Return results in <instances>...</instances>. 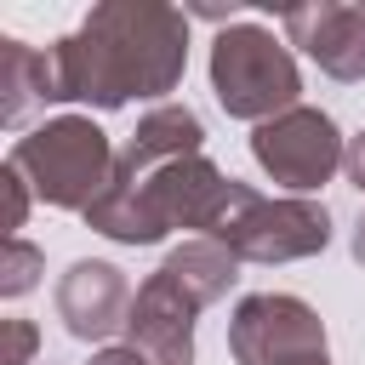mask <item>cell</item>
Instances as JSON below:
<instances>
[{
    "label": "cell",
    "instance_id": "obj_7",
    "mask_svg": "<svg viewBox=\"0 0 365 365\" xmlns=\"http://www.w3.org/2000/svg\"><path fill=\"white\" fill-rule=\"evenodd\" d=\"M228 354L240 365H297L325 354V319L291 291H257L228 319Z\"/></svg>",
    "mask_w": 365,
    "mask_h": 365
},
{
    "label": "cell",
    "instance_id": "obj_4",
    "mask_svg": "<svg viewBox=\"0 0 365 365\" xmlns=\"http://www.w3.org/2000/svg\"><path fill=\"white\" fill-rule=\"evenodd\" d=\"M211 91H217L222 114L262 125V120L297 108L302 74H297L291 46L274 40V29H262V23L245 17V23H228L211 40Z\"/></svg>",
    "mask_w": 365,
    "mask_h": 365
},
{
    "label": "cell",
    "instance_id": "obj_12",
    "mask_svg": "<svg viewBox=\"0 0 365 365\" xmlns=\"http://www.w3.org/2000/svg\"><path fill=\"white\" fill-rule=\"evenodd\" d=\"M51 103V63L17 34H0V120L23 125L34 108Z\"/></svg>",
    "mask_w": 365,
    "mask_h": 365
},
{
    "label": "cell",
    "instance_id": "obj_18",
    "mask_svg": "<svg viewBox=\"0 0 365 365\" xmlns=\"http://www.w3.org/2000/svg\"><path fill=\"white\" fill-rule=\"evenodd\" d=\"M348 251H354V262L365 268V211H359V222H354V234H348Z\"/></svg>",
    "mask_w": 365,
    "mask_h": 365
},
{
    "label": "cell",
    "instance_id": "obj_19",
    "mask_svg": "<svg viewBox=\"0 0 365 365\" xmlns=\"http://www.w3.org/2000/svg\"><path fill=\"white\" fill-rule=\"evenodd\" d=\"M297 365H331V359H325V354H319V359H297Z\"/></svg>",
    "mask_w": 365,
    "mask_h": 365
},
{
    "label": "cell",
    "instance_id": "obj_5",
    "mask_svg": "<svg viewBox=\"0 0 365 365\" xmlns=\"http://www.w3.org/2000/svg\"><path fill=\"white\" fill-rule=\"evenodd\" d=\"M205 240H222L240 262H302L331 245V211L302 194H257L240 182Z\"/></svg>",
    "mask_w": 365,
    "mask_h": 365
},
{
    "label": "cell",
    "instance_id": "obj_1",
    "mask_svg": "<svg viewBox=\"0 0 365 365\" xmlns=\"http://www.w3.org/2000/svg\"><path fill=\"white\" fill-rule=\"evenodd\" d=\"M234 177L205 160V125L188 103H154L114 154L108 188L91 200L86 228L114 245H160L171 228L211 234L234 200Z\"/></svg>",
    "mask_w": 365,
    "mask_h": 365
},
{
    "label": "cell",
    "instance_id": "obj_14",
    "mask_svg": "<svg viewBox=\"0 0 365 365\" xmlns=\"http://www.w3.org/2000/svg\"><path fill=\"white\" fill-rule=\"evenodd\" d=\"M0 194H6V217H0V222H6V240H17V228L29 222V194H34V188H29V177H23L11 160H6V171H0Z\"/></svg>",
    "mask_w": 365,
    "mask_h": 365
},
{
    "label": "cell",
    "instance_id": "obj_9",
    "mask_svg": "<svg viewBox=\"0 0 365 365\" xmlns=\"http://www.w3.org/2000/svg\"><path fill=\"white\" fill-rule=\"evenodd\" d=\"M131 297H137L131 279H125L114 262H103V257H80V262H68L63 279H57V291H51L57 319H63V331H68L74 342H103V336L125 331Z\"/></svg>",
    "mask_w": 365,
    "mask_h": 365
},
{
    "label": "cell",
    "instance_id": "obj_3",
    "mask_svg": "<svg viewBox=\"0 0 365 365\" xmlns=\"http://www.w3.org/2000/svg\"><path fill=\"white\" fill-rule=\"evenodd\" d=\"M114 143L91 114H57L11 143V165L29 177L34 200L57 211H91V200L114 177Z\"/></svg>",
    "mask_w": 365,
    "mask_h": 365
},
{
    "label": "cell",
    "instance_id": "obj_11",
    "mask_svg": "<svg viewBox=\"0 0 365 365\" xmlns=\"http://www.w3.org/2000/svg\"><path fill=\"white\" fill-rule=\"evenodd\" d=\"M160 274H165V279H177L200 308H211V302H222V297L234 291V279H240V257H234L222 240L194 234V240H182V245H171V251H165Z\"/></svg>",
    "mask_w": 365,
    "mask_h": 365
},
{
    "label": "cell",
    "instance_id": "obj_2",
    "mask_svg": "<svg viewBox=\"0 0 365 365\" xmlns=\"http://www.w3.org/2000/svg\"><path fill=\"white\" fill-rule=\"evenodd\" d=\"M51 103L125 108L131 97L177 91L188 68V11L160 0H103L86 23L46 46Z\"/></svg>",
    "mask_w": 365,
    "mask_h": 365
},
{
    "label": "cell",
    "instance_id": "obj_16",
    "mask_svg": "<svg viewBox=\"0 0 365 365\" xmlns=\"http://www.w3.org/2000/svg\"><path fill=\"white\" fill-rule=\"evenodd\" d=\"M342 171H348V182L365 194V131L348 137V148H342Z\"/></svg>",
    "mask_w": 365,
    "mask_h": 365
},
{
    "label": "cell",
    "instance_id": "obj_8",
    "mask_svg": "<svg viewBox=\"0 0 365 365\" xmlns=\"http://www.w3.org/2000/svg\"><path fill=\"white\" fill-rule=\"evenodd\" d=\"M194 319H200V302L154 268L131 297L125 348H137L148 365H194Z\"/></svg>",
    "mask_w": 365,
    "mask_h": 365
},
{
    "label": "cell",
    "instance_id": "obj_17",
    "mask_svg": "<svg viewBox=\"0 0 365 365\" xmlns=\"http://www.w3.org/2000/svg\"><path fill=\"white\" fill-rule=\"evenodd\" d=\"M86 365H148V359H143L137 348H125V342H120V348H97Z\"/></svg>",
    "mask_w": 365,
    "mask_h": 365
},
{
    "label": "cell",
    "instance_id": "obj_10",
    "mask_svg": "<svg viewBox=\"0 0 365 365\" xmlns=\"http://www.w3.org/2000/svg\"><path fill=\"white\" fill-rule=\"evenodd\" d=\"M279 23H285L291 46H302L331 80H365V0L291 6Z\"/></svg>",
    "mask_w": 365,
    "mask_h": 365
},
{
    "label": "cell",
    "instance_id": "obj_15",
    "mask_svg": "<svg viewBox=\"0 0 365 365\" xmlns=\"http://www.w3.org/2000/svg\"><path fill=\"white\" fill-rule=\"evenodd\" d=\"M0 336H6L0 365H29V359H34V348H40V331H34L29 319H0Z\"/></svg>",
    "mask_w": 365,
    "mask_h": 365
},
{
    "label": "cell",
    "instance_id": "obj_13",
    "mask_svg": "<svg viewBox=\"0 0 365 365\" xmlns=\"http://www.w3.org/2000/svg\"><path fill=\"white\" fill-rule=\"evenodd\" d=\"M40 268H46V251L40 245L6 240V251H0V297H29L40 285Z\"/></svg>",
    "mask_w": 365,
    "mask_h": 365
},
{
    "label": "cell",
    "instance_id": "obj_6",
    "mask_svg": "<svg viewBox=\"0 0 365 365\" xmlns=\"http://www.w3.org/2000/svg\"><path fill=\"white\" fill-rule=\"evenodd\" d=\"M342 148L348 143H342L336 120L308 103H297L251 131V160L291 194H314L319 182H331V171L342 165Z\"/></svg>",
    "mask_w": 365,
    "mask_h": 365
}]
</instances>
